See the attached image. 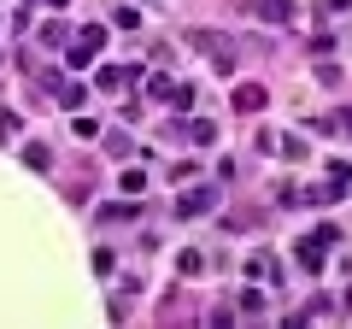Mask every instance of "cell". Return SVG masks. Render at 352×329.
<instances>
[{"mask_svg": "<svg viewBox=\"0 0 352 329\" xmlns=\"http://www.w3.org/2000/svg\"><path fill=\"white\" fill-rule=\"evenodd\" d=\"M106 153H112V159H129V136H118V129H112V136H106Z\"/></svg>", "mask_w": 352, "mask_h": 329, "instance_id": "12", "label": "cell"}, {"mask_svg": "<svg viewBox=\"0 0 352 329\" xmlns=\"http://www.w3.org/2000/svg\"><path fill=\"white\" fill-rule=\"evenodd\" d=\"M188 136H194V141H200V147H206V141L217 136V124H212V118H194V124H188Z\"/></svg>", "mask_w": 352, "mask_h": 329, "instance_id": "9", "label": "cell"}, {"mask_svg": "<svg viewBox=\"0 0 352 329\" xmlns=\"http://www.w3.org/2000/svg\"><path fill=\"white\" fill-rule=\"evenodd\" d=\"M170 106H176V112H188V106H194V89H188V83H176V89H170Z\"/></svg>", "mask_w": 352, "mask_h": 329, "instance_id": "11", "label": "cell"}, {"mask_svg": "<svg viewBox=\"0 0 352 329\" xmlns=\"http://www.w3.org/2000/svg\"><path fill=\"white\" fill-rule=\"evenodd\" d=\"M118 189L135 200V194H147V177H141V171H124V177H118Z\"/></svg>", "mask_w": 352, "mask_h": 329, "instance_id": "7", "label": "cell"}, {"mask_svg": "<svg viewBox=\"0 0 352 329\" xmlns=\"http://www.w3.org/2000/svg\"><path fill=\"white\" fill-rule=\"evenodd\" d=\"M53 100H59L65 112H76V106H82V89H76V83H59V89H53Z\"/></svg>", "mask_w": 352, "mask_h": 329, "instance_id": "6", "label": "cell"}, {"mask_svg": "<svg viewBox=\"0 0 352 329\" xmlns=\"http://www.w3.org/2000/svg\"><path fill=\"white\" fill-rule=\"evenodd\" d=\"M212 206H217V189L200 182V189H188L182 200H176V217H200V212H212Z\"/></svg>", "mask_w": 352, "mask_h": 329, "instance_id": "2", "label": "cell"}, {"mask_svg": "<svg viewBox=\"0 0 352 329\" xmlns=\"http://www.w3.org/2000/svg\"><path fill=\"white\" fill-rule=\"evenodd\" d=\"M241 270L258 277V282H276V259H270V253H247V265H241Z\"/></svg>", "mask_w": 352, "mask_h": 329, "instance_id": "5", "label": "cell"}, {"mask_svg": "<svg viewBox=\"0 0 352 329\" xmlns=\"http://www.w3.org/2000/svg\"><path fill=\"white\" fill-rule=\"evenodd\" d=\"M129 71H118V65H100V89H124Z\"/></svg>", "mask_w": 352, "mask_h": 329, "instance_id": "8", "label": "cell"}, {"mask_svg": "<svg viewBox=\"0 0 352 329\" xmlns=\"http://www.w3.org/2000/svg\"><path fill=\"white\" fill-rule=\"evenodd\" d=\"M346 6H352V0H329V12H346Z\"/></svg>", "mask_w": 352, "mask_h": 329, "instance_id": "16", "label": "cell"}, {"mask_svg": "<svg viewBox=\"0 0 352 329\" xmlns=\"http://www.w3.org/2000/svg\"><path fill=\"white\" fill-rule=\"evenodd\" d=\"M170 89H176L170 76H147V94H153V100H170Z\"/></svg>", "mask_w": 352, "mask_h": 329, "instance_id": "10", "label": "cell"}, {"mask_svg": "<svg viewBox=\"0 0 352 329\" xmlns=\"http://www.w3.org/2000/svg\"><path fill=\"white\" fill-rule=\"evenodd\" d=\"M229 100H235V112H241V118H247V112H264V100H270V94H264V89H258V83H241V89H235V94H229Z\"/></svg>", "mask_w": 352, "mask_h": 329, "instance_id": "4", "label": "cell"}, {"mask_svg": "<svg viewBox=\"0 0 352 329\" xmlns=\"http://www.w3.org/2000/svg\"><path fill=\"white\" fill-rule=\"evenodd\" d=\"M12 129H18V118L6 112V106H0V136H12Z\"/></svg>", "mask_w": 352, "mask_h": 329, "instance_id": "14", "label": "cell"}, {"mask_svg": "<svg viewBox=\"0 0 352 329\" xmlns=\"http://www.w3.org/2000/svg\"><path fill=\"white\" fill-rule=\"evenodd\" d=\"M329 247H340V229H335V224H317L311 235L300 241V265L311 270V277H317V270H323V259H329Z\"/></svg>", "mask_w": 352, "mask_h": 329, "instance_id": "1", "label": "cell"}, {"mask_svg": "<svg viewBox=\"0 0 352 329\" xmlns=\"http://www.w3.org/2000/svg\"><path fill=\"white\" fill-rule=\"evenodd\" d=\"M340 129H346V136H352V106H340Z\"/></svg>", "mask_w": 352, "mask_h": 329, "instance_id": "15", "label": "cell"}, {"mask_svg": "<svg viewBox=\"0 0 352 329\" xmlns=\"http://www.w3.org/2000/svg\"><path fill=\"white\" fill-rule=\"evenodd\" d=\"M329 182H340V189H352V164H340V159H335V164H329Z\"/></svg>", "mask_w": 352, "mask_h": 329, "instance_id": "13", "label": "cell"}, {"mask_svg": "<svg viewBox=\"0 0 352 329\" xmlns=\"http://www.w3.org/2000/svg\"><path fill=\"white\" fill-rule=\"evenodd\" d=\"M47 6H59V12H65V6H71V0H47Z\"/></svg>", "mask_w": 352, "mask_h": 329, "instance_id": "17", "label": "cell"}, {"mask_svg": "<svg viewBox=\"0 0 352 329\" xmlns=\"http://www.w3.org/2000/svg\"><path fill=\"white\" fill-rule=\"evenodd\" d=\"M247 12L264 24H294V0H247Z\"/></svg>", "mask_w": 352, "mask_h": 329, "instance_id": "3", "label": "cell"}]
</instances>
